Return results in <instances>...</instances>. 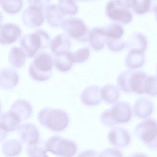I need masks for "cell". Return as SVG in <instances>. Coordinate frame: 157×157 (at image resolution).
I'll list each match as a JSON object with an SVG mask.
<instances>
[{
  "mask_svg": "<svg viewBox=\"0 0 157 157\" xmlns=\"http://www.w3.org/2000/svg\"><path fill=\"white\" fill-rule=\"evenodd\" d=\"M74 63L71 52L68 51L55 55L54 63L58 71L66 72L69 71Z\"/></svg>",
  "mask_w": 157,
  "mask_h": 157,
  "instance_id": "obj_21",
  "label": "cell"
},
{
  "mask_svg": "<svg viewBox=\"0 0 157 157\" xmlns=\"http://www.w3.org/2000/svg\"><path fill=\"white\" fill-rule=\"evenodd\" d=\"M8 135V131L0 125V142L5 140Z\"/></svg>",
  "mask_w": 157,
  "mask_h": 157,
  "instance_id": "obj_41",
  "label": "cell"
},
{
  "mask_svg": "<svg viewBox=\"0 0 157 157\" xmlns=\"http://www.w3.org/2000/svg\"><path fill=\"white\" fill-rule=\"evenodd\" d=\"M107 38L112 39H120L123 35L124 30L122 27L116 23L111 24L103 28Z\"/></svg>",
  "mask_w": 157,
  "mask_h": 157,
  "instance_id": "obj_32",
  "label": "cell"
},
{
  "mask_svg": "<svg viewBox=\"0 0 157 157\" xmlns=\"http://www.w3.org/2000/svg\"><path fill=\"white\" fill-rule=\"evenodd\" d=\"M106 41L108 48L113 51H120L124 48L125 46V43L120 39L107 38Z\"/></svg>",
  "mask_w": 157,
  "mask_h": 157,
  "instance_id": "obj_36",
  "label": "cell"
},
{
  "mask_svg": "<svg viewBox=\"0 0 157 157\" xmlns=\"http://www.w3.org/2000/svg\"><path fill=\"white\" fill-rule=\"evenodd\" d=\"M60 27L70 38L81 43L88 40L89 31L84 22L80 18H71L63 20Z\"/></svg>",
  "mask_w": 157,
  "mask_h": 157,
  "instance_id": "obj_5",
  "label": "cell"
},
{
  "mask_svg": "<svg viewBox=\"0 0 157 157\" xmlns=\"http://www.w3.org/2000/svg\"><path fill=\"white\" fill-rule=\"evenodd\" d=\"M100 119L103 124L108 126H113L118 124L113 117L110 109L105 110L101 114Z\"/></svg>",
  "mask_w": 157,
  "mask_h": 157,
  "instance_id": "obj_35",
  "label": "cell"
},
{
  "mask_svg": "<svg viewBox=\"0 0 157 157\" xmlns=\"http://www.w3.org/2000/svg\"><path fill=\"white\" fill-rule=\"evenodd\" d=\"M151 0H132V7L137 14L142 15L149 10Z\"/></svg>",
  "mask_w": 157,
  "mask_h": 157,
  "instance_id": "obj_33",
  "label": "cell"
},
{
  "mask_svg": "<svg viewBox=\"0 0 157 157\" xmlns=\"http://www.w3.org/2000/svg\"><path fill=\"white\" fill-rule=\"evenodd\" d=\"M3 16L1 12H0V24L3 20Z\"/></svg>",
  "mask_w": 157,
  "mask_h": 157,
  "instance_id": "obj_42",
  "label": "cell"
},
{
  "mask_svg": "<svg viewBox=\"0 0 157 157\" xmlns=\"http://www.w3.org/2000/svg\"><path fill=\"white\" fill-rule=\"evenodd\" d=\"M26 151L30 157L47 156L44 143L39 140L36 143L29 144Z\"/></svg>",
  "mask_w": 157,
  "mask_h": 157,
  "instance_id": "obj_30",
  "label": "cell"
},
{
  "mask_svg": "<svg viewBox=\"0 0 157 157\" xmlns=\"http://www.w3.org/2000/svg\"><path fill=\"white\" fill-rule=\"evenodd\" d=\"M99 156H122V153L118 149L114 148H107L102 151Z\"/></svg>",
  "mask_w": 157,
  "mask_h": 157,
  "instance_id": "obj_38",
  "label": "cell"
},
{
  "mask_svg": "<svg viewBox=\"0 0 157 157\" xmlns=\"http://www.w3.org/2000/svg\"><path fill=\"white\" fill-rule=\"evenodd\" d=\"M38 121L44 127L53 131L60 132L68 126L69 118L67 113L61 109L46 108L39 112Z\"/></svg>",
  "mask_w": 157,
  "mask_h": 157,
  "instance_id": "obj_2",
  "label": "cell"
},
{
  "mask_svg": "<svg viewBox=\"0 0 157 157\" xmlns=\"http://www.w3.org/2000/svg\"><path fill=\"white\" fill-rule=\"evenodd\" d=\"M22 30L18 25L12 23L0 24V44L8 45L16 42L21 36Z\"/></svg>",
  "mask_w": 157,
  "mask_h": 157,
  "instance_id": "obj_9",
  "label": "cell"
},
{
  "mask_svg": "<svg viewBox=\"0 0 157 157\" xmlns=\"http://www.w3.org/2000/svg\"><path fill=\"white\" fill-rule=\"evenodd\" d=\"M32 108L30 104L23 99L16 101L10 107V112L21 121L28 119L31 116Z\"/></svg>",
  "mask_w": 157,
  "mask_h": 157,
  "instance_id": "obj_17",
  "label": "cell"
},
{
  "mask_svg": "<svg viewBox=\"0 0 157 157\" xmlns=\"http://www.w3.org/2000/svg\"><path fill=\"white\" fill-rule=\"evenodd\" d=\"M146 93L152 96L157 95L156 77L148 76Z\"/></svg>",
  "mask_w": 157,
  "mask_h": 157,
  "instance_id": "obj_37",
  "label": "cell"
},
{
  "mask_svg": "<svg viewBox=\"0 0 157 157\" xmlns=\"http://www.w3.org/2000/svg\"><path fill=\"white\" fill-rule=\"evenodd\" d=\"M109 142L117 147H124L130 142L131 136L128 132L122 128L117 127L110 130L108 135Z\"/></svg>",
  "mask_w": 157,
  "mask_h": 157,
  "instance_id": "obj_12",
  "label": "cell"
},
{
  "mask_svg": "<svg viewBox=\"0 0 157 157\" xmlns=\"http://www.w3.org/2000/svg\"><path fill=\"white\" fill-rule=\"evenodd\" d=\"M26 55L22 49L17 46L12 47L8 55V60L12 66L15 68L23 67L25 63Z\"/></svg>",
  "mask_w": 157,
  "mask_h": 157,
  "instance_id": "obj_22",
  "label": "cell"
},
{
  "mask_svg": "<svg viewBox=\"0 0 157 157\" xmlns=\"http://www.w3.org/2000/svg\"><path fill=\"white\" fill-rule=\"evenodd\" d=\"M43 11L37 7L29 5L24 10L22 14L21 19L23 24L31 28L41 25L44 18Z\"/></svg>",
  "mask_w": 157,
  "mask_h": 157,
  "instance_id": "obj_8",
  "label": "cell"
},
{
  "mask_svg": "<svg viewBox=\"0 0 157 157\" xmlns=\"http://www.w3.org/2000/svg\"><path fill=\"white\" fill-rule=\"evenodd\" d=\"M53 63L52 58L48 53H38L29 67L28 72L30 77L39 82L48 80L52 74Z\"/></svg>",
  "mask_w": 157,
  "mask_h": 157,
  "instance_id": "obj_3",
  "label": "cell"
},
{
  "mask_svg": "<svg viewBox=\"0 0 157 157\" xmlns=\"http://www.w3.org/2000/svg\"><path fill=\"white\" fill-rule=\"evenodd\" d=\"M153 106L151 102L148 99L140 97L135 101L133 108L134 115L139 118L148 117L152 113Z\"/></svg>",
  "mask_w": 157,
  "mask_h": 157,
  "instance_id": "obj_19",
  "label": "cell"
},
{
  "mask_svg": "<svg viewBox=\"0 0 157 157\" xmlns=\"http://www.w3.org/2000/svg\"><path fill=\"white\" fill-rule=\"evenodd\" d=\"M59 8L64 15H74L78 12V7L73 0H58Z\"/></svg>",
  "mask_w": 157,
  "mask_h": 157,
  "instance_id": "obj_31",
  "label": "cell"
},
{
  "mask_svg": "<svg viewBox=\"0 0 157 157\" xmlns=\"http://www.w3.org/2000/svg\"><path fill=\"white\" fill-rule=\"evenodd\" d=\"M102 98L106 102L113 103L115 102L119 96L118 89L112 84H108L101 89Z\"/></svg>",
  "mask_w": 157,
  "mask_h": 157,
  "instance_id": "obj_27",
  "label": "cell"
},
{
  "mask_svg": "<svg viewBox=\"0 0 157 157\" xmlns=\"http://www.w3.org/2000/svg\"><path fill=\"white\" fill-rule=\"evenodd\" d=\"M133 71L128 70L123 71L119 75L117 82L120 88L127 92H132L131 84V76Z\"/></svg>",
  "mask_w": 157,
  "mask_h": 157,
  "instance_id": "obj_29",
  "label": "cell"
},
{
  "mask_svg": "<svg viewBox=\"0 0 157 157\" xmlns=\"http://www.w3.org/2000/svg\"><path fill=\"white\" fill-rule=\"evenodd\" d=\"M107 39L103 28L95 27L89 31L88 40L93 49L99 50L104 48Z\"/></svg>",
  "mask_w": 157,
  "mask_h": 157,
  "instance_id": "obj_18",
  "label": "cell"
},
{
  "mask_svg": "<svg viewBox=\"0 0 157 157\" xmlns=\"http://www.w3.org/2000/svg\"><path fill=\"white\" fill-rule=\"evenodd\" d=\"M106 12L111 19L124 24L130 22L132 15L128 9L119 3L116 0H111L107 3Z\"/></svg>",
  "mask_w": 157,
  "mask_h": 157,
  "instance_id": "obj_7",
  "label": "cell"
},
{
  "mask_svg": "<svg viewBox=\"0 0 157 157\" xmlns=\"http://www.w3.org/2000/svg\"><path fill=\"white\" fill-rule=\"evenodd\" d=\"M19 75L13 69L4 67L0 70V88L4 90L11 89L18 84Z\"/></svg>",
  "mask_w": 157,
  "mask_h": 157,
  "instance_id": "obj_11",
  "label": "cell"
},
{
  "mask_svg": "<svg viewBox=\"0 0 157 157\" xmlns=\"http://www.w3.org/2000/svg\"><path fill=\"white\" fill-rule=\"evenodd\" d=\"M147 41L145 36L137 33L132 36L128 45L131 51L144 53L147 47Z\"/></svg>",
  "mask_w": 157,
  "mask_h": 157,
  "instance_id": "obj_25",
  "label": "cell"
},
{
  "mask_svg": "<svg viewBox=\"0 0 157 157\" xmlns=\"http://www.w3.org/2000/svg\"><path fill=\"white\" fill-rule=\"evenodd\" d=\"M50 40V36L46 31L38 29L22 36L19 44L26 57L31 58L46 49L49 45Z\"/></svg>",
  "mask_w": 157,
  "mask_h": 157,
  "instance_id": "obj_1",
  "label": "cell"
},
{
  "mask_svg": "<svg viewBox=\"0 0 157 157\" xmlns=\"http://www.w3.org/2000/svg\"><path fill=\"white\" fill-rule=\"evenodd\" d=\"M22 146L21 142L16 139L7 140L2 144L1 150L3 154L6 156H14L20 153Z\"/></svg>",
  "mask_w": 157,
  "mask_h": 157,
  "instance_id": "obj_24",
  "label": "cell"
},
{
  "mask_svg": "<svg viewBox=\"0 0 157 157\" xmlns=\"http://www.w3.org/2000/svg\"><path fill=\"white\" fill-rule=\"evenodd\" d=\"M1 102L0 101V112L1 111Z\"/></svg>",
  "mask_w": 157,
  "mask_h": 157,
  "instance_id": "obj_43",
  "label": "cell"
},
{
  "mask_svg": "<svg viewBox=\"0 0 157 157\" xmlns=\"http://www.w3.org/2000/svg\"><path fill=\"white\" fill-rule=\"evenodd\" d=\"M144 61V53L131 51L128 53L125 60L126 66L132 69L140 68L143 65Z\"/></svg>",
  "mask_w": 157,
  "mask_h": 157,
  "instance_id": "obj_26",
  "label": "cell"
},
{
  "mask_svg": "<svg viewBox=\"0 0 157 157\" xmlns=\"http://www.w3.org/2000/svg\"><path fill=\"white\" fill-rule=\"evenodd\" d=\"M74 63H82L86 61L90 55L89 49L84 47L73 52H71Z\"/></svg>",
  "mask_w": 157,
  "mask_h": 157,
  "instance_id": "obj_34",
  "label": "cell"
},
{
  "mask_svg": "<svg viewBox=\"0 0 157 157\" xmlns=\"http://www.w3.org/2000/svg\"><path fill=\"white\" fill-rule=\"evenodd\" d=\"M2 9L10 14L17 13L21 10L23 6V0H0Z\"/></svg>",
  "mask_w": 157,
  "mask_h": 157,
  "instance_id": "obj_28",
  "label": "cell"
},
{
  "mask_svg": "<svg viewBox=\"0 0 157 157\" xmlns=\"http://www.w3.org/2000/svg\"><path fill=\"white\" fill-rule=\"evenodd\" d=\"M120 4L128 9L132 8V0H116Z\"/></svg>",
  "mask_w": 157,
  "mask_h": 157,
  "instance_id": "obj_40",
  "label": "cell"
},
{
  "mask_svg": "<svg viewBox=\"0 0 157 157\" xmlns=\"http://www.w3.org/2000/svg\"><path fill=\"white\" fill-rule=\"evenodd\" d=\"M29 5L37 7L43 10L49 5L50 0H27Z\"/></svg>",
  "mask_w": 157,
  "mask_h": 157,
  "instance_id": "obj_39",
  "label": "cell"
},
{
  "mask_svg": "<svg viewBox=\"0 0 157 157\" xmlns=\"http://www.w3.org/2000/svg\"></svg>",
  "mask_w": 157,
  "mask_h": 157,
  "instance_id": "obj_44",
  "label": "cell"
},
{
  "mask_svg": "<svg viewBox=\"0 0 157 157\" xmlns=\"http://www.w3.org/2000/svg\"><path fill=\"white\" fill-rule=\"evenodd\" d=\"M18 130L20 138L23 142L29 144L36 143L39 140V131L32 123L22 124L19 125Z\"/></svg>",
  "mask_w": 157,
  "mask_h": 157,
  "instance_id": "obj_10",
  "label": "cell"
},
{
  "mask_svg": "<svg viewBox=\"0 0 157 157\" xmlns=\"http://www.w3.org/2000/svg\"><path fill=\"white\" fill-rule=\"evenodd\" d=\"M48 152L59 156L72 157L77 151V146L73 141L54 136L49 138L44 143Z\"/></svg>",
  "mask_w": 157,
  "mask_h": 157,
  "instance_id": "obj_4",
  "label": "cell"
},
{
  "mask_svg": "<svg viewBox=\"0 0 157 157\" xmlns=\"http://www.w3.org/2000/svg\"><path fill=\"white\" fill-rule=\"evenodd\" d=\"M49 46L54 55L68 51L71 46L70 38L66 34H58L50 41Z\"/></svg>",
  "mask_w": 157,
  "mask_h": 157,
  "instance_id": "obj_16",
  "label": "cell"
},
{
  "mask_svg": "<svg viewBox=\"0 0 157 157\" xmlns=\"http://www.w3.org/2000/svg\"><path fill=\"white\" fill-rule=\"evenodd\" d=\"M148 78L145 73L142 71H133L131 79L132 92L139 94L146 93Z\"/></svg>",
  "mask_w": 157,
  "mask_h": 157,
  "instance_id": "obj_20",
  "label": "cell"
},
{
  "mask_svg": "<svg viewBox=\"0 0 157 157\" xmlns=\"http://www.w3.org/2000/svg\"><path fill=\"white\" fill-rule=\"evenodd\" d=\"M44 17L51 27L57 28L61 26L65 16L58 5L52 4L48 5L44 10Z\"/></svg>",
  "mask_w": 157,
  "mask_h": 157,
  "instance_id": "obj_14",
  "label": "cell"
},
{
  "mask_svg": "<svg viewBox=\"0 0 157 157\" xmlns=\"http://www.w3.org/2000/svg\"><path fill=\"white\" fill-rule=\"evenodd\" d=\"M100 87L97 86H89L83 91L81 95L82 102L87 106H93L99 104L102 98Z\"/></svg>",
  "mask_w": 157,
  "mask_h": 157,
  "instance_id": "obj_15",
  "label": "cell"
},
{
  "mask_svg": "<svg viewBox=\"0 0 157 157\" xmlns=\"http://www.w3.org/2000/svg\"><path fill=\"white\" fill-rule=\"evenodd\" d=\"M110 109L113 117L118 123H126L131 118V108L130 104L127 102H117Z\"/></svg>",
  "mask_w": 157,
  "mask_h": 157,
  "instance_id": "obj_13",
  "label": "cell"
},
{
  "mask_svg": "<svg viewBox=\"0 0 157 157\" xmlns=\"http://www.w3.org/2000/svg\"><path fill=\"white\" fill-rule=\"evenodd\" d=\"M134 133L147 147L157 148V124L153 118L146 119L139 123L136 127Z\"/></svg>",
  "mask_w": 157,
  "mask_h": 157,
  "instance_id": "obj_6",
  "label": "cell"
},
{
  "mask_svg": "<svg viewBox=\"0 0 157 157\" xmlns=\"http://www.w3.org/2000/svg\"><path fill=\"white\" fill-rule=\"evenodd\" d=\"M20 121L10 111L3 113L0 115V125L8 132L13 131L18 129Z\"/></svg>",
  "mask_w": 157,
  "mask_h": 157,
  "instance_id": "obj_23",
  "label": "cell"
}]
</instances>
